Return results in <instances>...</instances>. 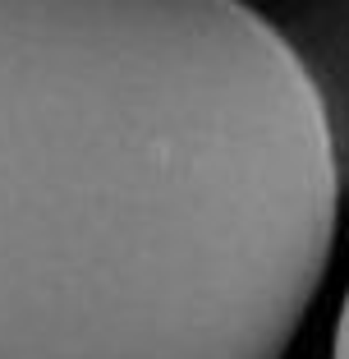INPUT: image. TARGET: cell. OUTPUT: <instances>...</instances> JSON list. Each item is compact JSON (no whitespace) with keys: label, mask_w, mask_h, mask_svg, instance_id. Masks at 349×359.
I'll use <instances>...</instances> for the list:
<instances>
[{"label":"cell","mask_w":349,"mask_h":359,"mask_svg":"<svg viewBox=\"0 0 349 359\" xmlns=\"http://www.w3.org/2000/svg\"><path fill=\"white\" fill-rule=\"evenodd\" d=\"M340 161L234 0H0V359H285Z\"/></svg>","instance_id":"1"},{"label":"cell","mask_w":349,"mask_h":359,"mask_svg":"<svg viewBox=\"0 0 349 359\" xmlns=\"http://www.w3.org/2000/svg\"><path fill=\"white\" fill-rule=\"evenodd\" d=\"M331 359H349V290H345V304H340V318H336V341H331Z\"/></svg>","instance_id":"2"}]
</instances>
